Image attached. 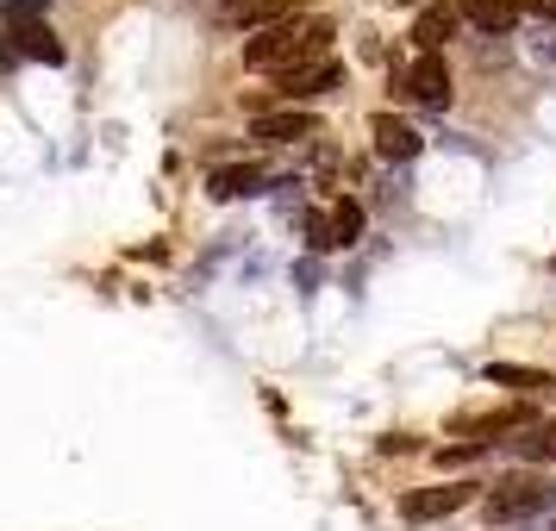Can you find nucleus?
Here are the masks:
<instances>
[{
  "instance_id": "f257e3e1",
  "label": "nucleus",
  "mask_w": 556,
  "mask_h": 531,
  "mask_svg": "<svg viewBox=\"0 0 556 531\" xmlns=\"http://www.w3.org/2000/svg\"><path fill=\"white\" fill-rule=\"evenodd\" d=\"M326 38H331V20L301 13V20H281V26L256 31L251 45H244V63H251V69H276V76H288V69H301V63H319Z\"/></svg>"
},
{
  "instance_id": "f03ea898",
  "label": "nucleus",
  "mask_w": 556,
  "mask_h": 531,
  "mask_svg": "<svg viewBox=\"0 0 556 531\" xmlns=\"http://www.w3.org/2000/svg\"><path fill=\"white\" fill-rule=\"evenodd\" d=\"M556 506V481L551 476H513V481H494L488 494V526H526L538 513Z\"/></svg>"
},
{
  "instance_id": "7ed1b4c3",
  "label": "nucleus",
  "mask_w": 556,
  "mask_h": 531,
  "mask_svg": "<svg viewBox=\"0 0 556 531\" xmlns=\"http://www.w3.org/2000/svg\"><path fill=\"white\" fill-rule=\"evenodd\" d=\"M476 501V481H444V488H419V494H406L401 513L413 526H426V519H451L456 506Z\"/></svg>"
},
{
  "instance_id": "20e7f679",
  "label": "nucleus",
  "mask_w": 556,
  "mask_h": 531,
  "mask_svg": "<svg viewBox=\"0 0 556 531\" xmlns=\"http://www.w3.org/2000/svg\"><path fill=\"white\" fill-rule=\"evenodd\" d=\"M306 231H313V244H319V251H351L356 238H363V206L338 201L331 213H313V219H306Z\"/></svg>"
},
{
  "instance_id": "39448f33",
  "label": "nucleus",
  "mask_w": 556,
  "mask_h": 531,
  "mask_svg": "<svg viewBox=\"0 0 556 531\" xmlns=\"http://www.w3.org/2000/svg\"><path fill=\"white\" fill-rule=\"evenodd\" d=\"M338 81H344V63H338V56H319V63H301V69L276 76V94H281L288 106H294V101H313V94L338 88Z\"/></svg>"
},
{
  "instance_id": "423d86ee",
  "label": "nucleus",
  "mask_w": 556,
  "mask_h": 531,
  "mask_svg": "<svg viewBox=\"0 0 556 531\" xmlns=\"http://www.w3.org/2000/svg\"><path fill=\"white\" fill-rule=\"evenodd\" d=\"M401 88H406L419 106L444 113V106H451V63H444V56H419V63L401 76Z\"/></svg>"
},
{
  "instance_id": "0eeeda50",
  "label": "nucleus",
  "mask_w": 556,
  "mask_h": 531,
  "mask_svg": "<svg viewBox=\"0 0 556 531\" xmlns=\"http://www.w3.org/2000/svg\"><path fill=\"white\" fill-rule=\"evenodd\" d=\"M369 131H376V151L388 156V163H413V156L426 151V138L406 126V119H394V113H376V119H369Z\"/></svg>"
},
{
  "instance_id": "6e6552de",
  "label": "nucleus",
  "mask_w": 556,
  "mask_h": 531,
  "mask_svg": "<svg viewBox=\"0 0 556 531\" xmlns=\"http://www.w3.org/2000/svg\"><path fill=\"white\" fill-rule=\"evenodd\" d=\"M456 26H463V7H426V13L413 20V45H419V56H444V45H451Z\"/></svg>"
},
{
  "instance_id": "1a4fd4ad",
  "label": "nucleus",
  "mask_w": 556,
  "mask_h": 531,
  "mask_svg": "<svg viewBox=\"0 0 556 531\" xmlns=\"http://www.w3.org/2000/svg\"><path fill=\"white\" fill-rule=\"evenodd\" d=\"M13 31V56H38V63H63V45H56V31L45 20H7Z\"/></svg>"
},
{
  "instance_id": "9d476101",
  "label": "nucleus",
  "mask_w": 556,
  "mask_h": 531,
  "mask_svg": "<svg viewBox=\"0 0 556 531\" xmlns=\"http://www.w3.org/2000/svg\"><path fill=\"white\" fill-rule=\"evenodd\" d=\"M251 131L263 138V144H294V138H313V131H319V119H313V113H294V106H288V113H256Z\"/></svg>"
},
{
  "instance_id": "9b49d317",
  "label": "nucleus",
  "mask_w": 556,
  "mask_h": 531,
  "mask_svg": "<svg viewBox=\"0 0 556 531\" xmlns=\"http://www.w3.org/2000/svg\"><path fill=\"white\" fill-rule=\"evenodd\" d=\"M463 20H469V26H481L488 31V38H494V31H513L519 26V0H463Z\"/></svg>"
},
{
  "instance_id": "f8f14e48",
  "label": "nucleus",
  "mask_w": 556,
  "mask_h": 531,
  "mask_svg": "<svg viewBox=\"0 0 556 531\" xmlns=\"http://www.w3.org/2000/svg\"><path fill=\"white\" fill-rule=\"evenodd\" d=\"M256 188H263V169H256V163L213 169V176H206V194H213V201H238V194H256Z\"/></svg>"
},
{
  "instance_id": "ddd939ff",
  "label": "nucleus",
  "mask_w": 556,
  "mask_h": 531,
  "mask_svg": "<svg viewBox=\"0 0 556 531\" xmlns=\"http://www.w3.org/2000/svg\"><path fill=\"white\" fill-rule=\"evenodd\" d=\"M301 7H306V0H251L231 26H263V31H269V26H281V20H294Z\"/></svg>"
},
{
  "instance_id": "4468645a",
  "label": "nucleus",
  "mask_w": 556,
  "mask_h": 531,
  "mask_svg": "<svg viewBox=\"0 0 556 531\" xmlns=\"http://www.w3.org/2000/svg\"><path fill=\"white\" fill-rule=\"evenodd\" d=\"M488 381H513V388H526V394H551L556 388V376H544V369H513V363H488Z\"/></svg>"
},
{
  "instance_id": "2eb2a0df",
  "label": "nucleus",
  "mask_w": 556,
  "mask_h": 531,
  "mask_svg": "<svg viewBox=\"0 0 556 531\" xmlns=\"http://www.w3.org/2000/svg\"><path fill=\"white\" fill-rule=\"evenodd\" d=\"M519 456H538V463H556V419L551 426H531L519 438Z\"/></svg>"
},
{
  "instance_id": "dca6fc26",
  "label": "nucleus",
  "mask_w": 556,
  "mask_h": 531,
  "mask_svg": "<svg viewBox=\"0 0 556 531\" xmlns=\"http://www.w3.org/2000/svg\"><path fill=\"white\" fill-rule=\"evenodd\" d=\"M526 13H538V20H556V0H519Z\"/></svg>"
}]
</instances>
